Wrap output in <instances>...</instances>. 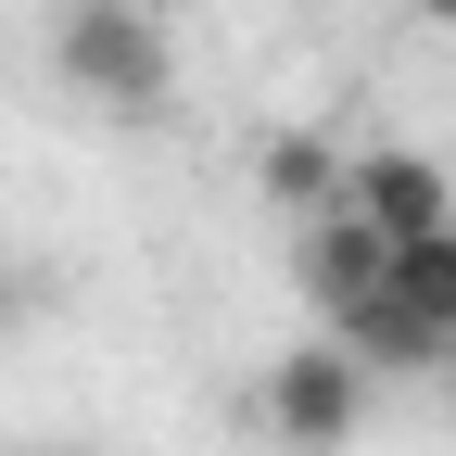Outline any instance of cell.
<instances>
[{
	"mask_svg": "<svg viewBox=\"0 0 456 456\" xmlns=\"http://www.w3.org/2000/svg\"><path fill=\"white\" fill-rule=\"evenodd\" d=\"M51 64H64V89L102 102V114H165V89H178L152 0H77L64 26H51Z\"/></svg>",
	"mask_w": 456,
	"mask_h": 456,
	"instance_id": "obj_1",
	"label": "cell"
},
{
	"mask_svg": "<svg viewBox=\"0 0 456 456\" xmlns=\"http://www.w3.org/2000/svg\"><path fill=\"white\" fill-rule=\"evenodd\" d=\"M419 13H431V26H456V0H419Z\"/></svg>",
	"mask_w": 456,
	"mask_h": 456,
	"instance_id": "obj_7",
	"label": "cell"
},
{
	"mask_svg": "<svg viewBox=\"0 0 456 456\" xmlns=\"http://www.w3.org/2000/svg\"><path fill=\"white\" fill-rule=\"evenodd\" d=\"M342 203H355L380 241H419V228H444V216H456V178H444L431 152L393 140V152H355V165H342Z\"/></svg>",
	"mask_w": 456,
	"mask_h": 456,
	"instance_id": "obj_3",
	"label": "cell"
},
{
	"mask_svg": "<svg viewBox=\"0 0 456 456\" xmlns=\"http://www.w3.org/2000/svg\"><path fill=\"white\" fill-rule=\"evenodd\" d=\"M254 191H266L279 216H317V203H342V152H330L317 127H279V140L254 152Z\"/></svg>",
	"mask_w": 456,
	"mask_h": 456,
	"instance_id": "obj_6",
	"label": "cell"
},
{
	"mask_svg": "<svg viewBox=\"0 0 456 456\" xmlns=\"http://www.w3.org/2000/svg\"><path fill=\"white\" fill-rule=\"evenodd\" d=\"M444 406H456V342H444Z\"/></svg>",
	"mask_w": 456,
	"mask_h": 456,
	"instance_id": "obj_8",
	"label": "cell"
},
{
	"mask_svg": "<svg viewBox=\"0 0 456 456\" xmlns=\"http://www.w3.org/2000/svg\"><path fill=\"white\" fill-rule=\"evenodd\" d=\"M355 419H368V368L342 355V342H292V355L266 368V431L292 444V456L355 444Z\"/></svg>",
	"mask_w": 456,
	"mask_h": 456,
	"instance_id": "obj_2",
	"label": "cell"
},
{
	"mask_svg": "<svg viewBox=\"0 0 456 456\" xmlns=\"http://www.w3.org/2000/svg\"><path fill=\"white\" fill-rule=\"evenodd\" d=\"M380 292L406 305V317H419L431 342H456V216H444V228H419V241H393V254H380Z\"/></svg>",
	"mask_w": 456,
	"mask_h": 456,
	"instance_id": "obj_5",
	"label": "cell"
},
{
	"mask_svg": "<svg viewBox=\"0 0 456 456\" xmlns=\"http://www.w3.org/2000/svg\"><path fill=\"white\" fill-rule=\"evenodd\" d=\"M380 254H393V241H380L355 203H317V216H305V241H292V279H305V305H317V317H342V305L380 279Z\"/></svg>",
	"mask_w": 456,
	"mask_h": 456,
	"instance_id": "obj_4",
	"label": "cell"
}]
</instances>
